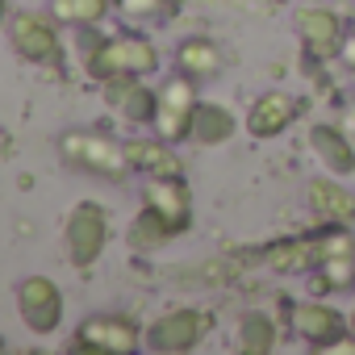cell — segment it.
Masks as SVG:
<instances>
[{
	"mask_svg": "<svg viewBox=\"0 0 355 355\" xmlns=\"http://www.w3.org/2000/svg\"><path fill=\"white\" fill-rule=\"evenodd\" d=\"M80 59H84V71L96 84H105L113 76H150L159 67V51H155L150 38H142V34H101L96 26L84 30Z\"/></svg>",
	"mask_w": 355,
	"mask_h": 355,
	"instance_id": "1",
	"label": "cell"
},
{
	"mask_svg": "<svg viewBox=\"0 0 355 355\" xmlns=\"http://www.w3.org/2000/svg\"><path fill=\"white\" fill-rule=\"evenodd\" d=\"M59 159L71 171L96 175V180H105V184H121L130 175L125 146L117 138H109V134H96V130H67L59 138Z\"/></svg>",
	"mask_w": 355,
	"mask_h": 355,
	"instance_id": "2",
	"label": "cell"
},
{
	"mask_svg": "<svg viewBox=\"0 0 355 355\" xmlns=\"http://www.w3.org/2000/svg\"><path fill=\"white\" fill-rule=\"evenodd\" d=\"M197 105H201V96H197V80H193V76H184V71L167 76V80L159 84V105H155L150 130H155L159 138H167V142H189Z\"/></svg>",
	"mask_w": 355,
	"mask_h": 355,
	"instance_id": "3",
	"label": "cell"
},
{
	"mask_svg": "<svg viewBox=\"0 0 355 355\" xmlns=\"http://www.w3.org/2000/svg\"><path fill=\"white\" fill-rule=\"evenodd\" d=\"M209 330H214V318H209L205 309L180 305V309L159 313V318L146 326V347L159 351V355H184V351H197Z\"/></svg>",
	"mask_w": 355,
	"mask_h": 355,
	"instance_id": "4",
	"label": "cell"
},
{
	"mask_svg": "<svg viewBox=\"0 0 355 355\" xmlns=\"http://www.w3.org/2000/svg\"><path fill=\"white\" fill-rule=\"evenodd\" d=\"M146 343V330L125 313H92L76 326L71 351H105V355H130Z\"/></svg>",
	"mask_w": 355,
	"mask_h": 355,
	"instance_id": "5",
	"label": "cell"
},
{
	"mask_svg": "<svg viewBox=\"0 0 355 355\" xmlns=\"http://www.w3.org/2000/svg\"><path fill=\"white\" fill-rule=\"evenodd\" d=\"M63 243L76 268H92L109 247V214L92 201H80L63 222Z\"/></svg>",
	"mask_w": 355,
	"mask_h": 355,
	"instance_id": "6",
	"label": "cell"
},
{
	"mask_svg": "<svg viewBox=\"0 0 355 355\" xmlns=\"http://www.w3.org/2000/svg\"><path fill=\"white\" fill-rule=\"evenodd\" d=\"M142 205L155 209L175 230V239L189 234V226H193V189H189L184 175H146Z\"/></svg>",
	"mask_w": 355,
	"mask_h": 355,
	"instance_id": "7",
	"label": "cell"
},
{
	"mask_svg": "<svg viewBox=\"0 0 355 355\" xmlns=\"http://www.w3.org/2000/svg\"><path fill=\"white\" fill-rule=\"evenodd\" d=\"M9 42H13V51H17L26 63H38V67L55 63L59 51H63V42H59V21H55L51 13H17V17L9 21Z\"/></svg>",
	"mask_w": 355,
	"mask_h": 355,
	"instance_id": "8",
	"label": "cell"
},
{
	"mask_svg": "<svg viewBox=\"0 0 355 355\" xmlns=\"http://www.w3.org/2000/svg\"><path fill=\"white\" fill-rule=\"evenodd\" d=\"M17 313L34 334H55L63 322V288L51 276H26L17 284Z\"/></svg>",
	"mask_w": 355,
	"mask_h": 355,
	"instance_id": "9",
	"label": "cell"
},
{
	"mask_svg": "<svg viewBox=\"0 0 355 355\" xmlns=\"http://www.w3.org/2000/svg\"><path fill=\"white\" fill-rule=\"evenodd\" d=\"M288 318H293V334L313 351H330L351 330V318H343L330 301H297Z\"/></svg>",
	"mask_w": 355,
	"mask_h": 355,
	"instance_id": "10",
	"label": "cell"
},
{
	"mask_svg": "<svg viewBox=\"0 0 355 355\" xmlns=\"http://www.w3.org/2000/svg\"><path fill=\"white\" fill-rule=\"evenodd\" d=\"M105 92V105L130 121V125H150L155 121V105H159V88L146 84V76H113L101 84Z\"/></svg>",
	"mask_w": 355,
	"mask_h": 355,
	"instance_id": "11",
	"label": "cell"
},
{
	"mask_svg": "<svg viewBox=\"0 0 355 355\" xmlns=\"http://www.w3.org/2000/svg\"><path fill=\"white\" fill-rule=\"evenodd\" d=\"M297 34H301L305 55H309V59H318V63H326V59L343 55V42H347L343 17H338L334 9H322V5L301 9V13H297Z\"/></svg>",
	"mask_w": 355,
	"mask_h": 355,
	"instance_id": "12",
	"label": "cell"
},
{
	"mask_svg": "<svg viewBox=\"0 0 355 355\" xmlns=\"http://www.w3.org/2000/svg\"><path fill=\"white\" fill-rule=\"evenodd\" d=\"M297 113H301L297 96H288V92L272 88V92H263V96H255V101H251V109H247V134H251V138H259V142L280 138V134L297 121Z\"/></svg>",
	"mask_w": 355,
	"mask_h": 355,
	"instance_id": "13",
	"label": "cell"
},
{
	"mask_svg": "<svg viewBox=\"0 0 355 355\" xmlns=\"http://www.w3.org/2000/svg\"><path fill=\"white\" fill-rule=\"evenodd\" d=\"M305 205L318 226H355V197L334 175H318V180L305 184Z\"/></svg>",
	"mask_w": 355,
	"mask_h": 355,
	"instance_id": "14",
	"label": "cell"
},
{
	"mask_svg": "<svg viewBox=\"0 0 355 355\" xmlns=\"http://www.w3.org/2000/svg\"><path fill=\"white\" fill-rule=\"evenodd\" d=\"M121 146H125L130 171L138 175H184V159L175 155V142L159 134H138V138H125Z\"/></svg>",
	"mask_w": 355,
	"mask_h": 355,
	"instance_id": "15",
	"label": "cell"
},
{
	"mask_svg": "<svg viewBox=\"0 0 355 355\" xmlns=\"http://www.w3.org/2000/svg\"><path fill=\"white\" fill-rule=\"evenodd\" d=\"M263 263L280 276H305L318 268V247H313V234H288V239H276L263 247Z\"/></svg>",
	"mask_w": 355,
	"mask_h": 355,
	"instance_id": "16",
	"label": "cell"
},
{
	"mask_svg": "<svg viewBox=\"0 0 355 355\" xmlns=\"http://www.w3.org/2000/svg\"><path fill=\"white\" fill-rule=\"evenodd\" d=\"M309 146H313V155L322 159V167L330 175H355V146H351L347 130H338L330 121H318L309 130Z\"/></svg>",
	"mask_w": 355,
	"mask_h": 355,
	"instance_id": "17",
	"label": "cell"
},
{
	"mask_svg": "<svg viewBox=\"0 0 355 355\" xmlns=\"http://www.w3.org/2000/svg\"><path fill=\"white\" fill-rule=\"evenodd\" d=\"M222 63H226V55H222V46L214 38H201L197 34V38H184L180 46H175V71L193 76L197 84L222 76Z\"/></svg>",
	"mask_w": 355,
	"mask_h": 355,
	"instance_id": "18",
	"label": "cell"
},
{
	"mask_svg": "<svg viewBox=\"0 0 355 355\" xmlns=\"http://www.w3.org/2000/svg\"><path fill=\"white\" fill-rule=\"evenodd\" d=\"M234 134H239V117H234L226 105H214V101H201V105H197L189 142H197V146H222V142H230Z\"/></svg>",
	"mask_w": 355,
	"mask_h": 355,
	"instance_id": "19",
	"label": "cell"
},
{
	"mask_svg": "<svg viewBox=\"0 0 355 355\" xmlns=\"http://www.w3.org/2000/svg\"><path fill=\"white\" fill-rule=\"evenodd\" d=\"M234 343H239L243 355H272L276 343H280V334H276V322H272L268 313L251 309V313L239 318V338H234Z\"/></svg>",
	"mask_w": 355,
	"mask_h": 355,
	"instance_id": "20",
	"label": "cell"
},
{
	"mask_svg": "<svg viewBox=\"0 0 355 355\" xmlns=\"http://www.w3.org/2000/svg\"><path fill=\"white\" fill-rule=\"evenodd\" d=\"M113 9H117L113 0H51V17L59 26H76V30L101 26Z\"/></svg>",
	"mask_w": 355,
	"mask_h": 355,
	"instance_id": "21",
	"label": "cell"
},
{
	"mask_svg": "<svg viewBox=\"0 0 355 355\" xmlns=\"http://www.w3.org/2000/svg\"><path fill=\"white\" fill-rule=\"evenodd\" d=\"M171 239H175V230H171L155 209H146V205H142L138 218L130 222V247H134V251H159V247H167Z\"/></svg>",
	"mask_w": 355,
	"mask_h": 355,
	"instance_id": "22",
	"label": "cell"
},
{
	"mask_svg": "<svg viewBox=\"0 0 355 355\" xmlns=\"http://www.w3.org/2000/svg\"><path fill=\"white\" fill-rule=\"evenodd\" d=\"M313 247H318V263L322 259H355L351 226H318L313 230Z\"/></svg>",
	"mask_w": 355,
	"mask_h": 355,
	"instance_id": "23",
	"label": "cell"
},
{
	"mask_svg": "<svg viewBox=\"0 0 355 355\" xmlns=\"http://www.w3.org/2000/svg\"><path fill=\"white\" fill-rule=\"evenodd\" d=\"M313 288L318 293H343V288H355V259H322L313 272H309Z\"/></svg>",
	"mask_w": 355,
	"mask_h": 355,
	"instance_id": "24",
	"label": "cell"
},
{
	"mask_svg": "<svg viewBox=\"0 0 355 355\" xmlns=\"http://www.w3.org/2000/svg\"><path fill=\"white\" fill-rule=\"evenodd\" d=\"M113 5L130 21H159V17H171L184 0H113Z\"/></svg>",
	"mask_w": 355,
	"mask_h": 355,
	"instance_id": "25",
	"label": "cell"
},
{
	"mask_svg": "<svg viewBox=\"0 0 355 355\" xmlns=\"http://www.w3.org/2000/svg\"><path fill=\"white\" fill-rule=\"evenodd\" d=\"M351 71H355V34H347V42H343V55H338Z\"/></svg>",
	"mask_w": 355,
	"mask_h": 355,
	"instance_id": "26",
	"label": "cell"
},
{
	"mask_svg": "<svg viewBox=\"0 0 355 355\" xmlns=\"http://www.w3.org/2000/svg\"><path fill=\"white\" fill-rule=\"evenodd\" d=\"M347 121H351V125H355V96H351V101H347Z\"/></svg>",
	"mask_w": 355,
	"mask_h": 355,
	"instance_id": "27",
	"label": "cell"
},
{
	"mask_svg": "<svg viewBox=\"0 0 355 355\" xmlns=\"http://www.w3.org/2000/svg\"><path fill=\"white\" fill-rule=\"evenodd\" d=\"M0 26H5V0H0Z\"/></svg>",
	"mask_w": 355,
	"mask_h": 355,
	"instance_id": "28",
	"label": "cell"
},
{
	"mask_svg": "<svg viewBox=\"0 0 355 355\" xmlns=\"http://www.w3.org/2000/svg\"><path fill=\"white\" fill-rule=\"evenodd\" d=\"M351 330H355V313H351Z\"/></svg>",
	"mask_w": 355,
	"mask_h": 355,
	"instance_id": "29",
	"label": "cell"
},
{
	"mask_svg": "<svg viewBox=\"0 0 355 355\" xmlns=\"http://www.w3.org/2000/svg\"><path fill=\"white\" fill-rule=\"evenodd\" d=\"M0 351H5V338H0Z\"/></svg>",
	"mask_w": 355,
	"mask_h": 355,
	"instance_id": "30",
	"label": "cell"
}]
</instances>
